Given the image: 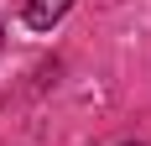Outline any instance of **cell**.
Instances as JSON below:
<instances>
[{
	"label": "cell",
	"mask_w": 151,
	"mask_h": 146,
	"mask_svg": "<svg viewBox=\"0 0 151 146\" xmlns=\"http://www.w3.org/2000/svg\"><path fill=\"white\" fill-rule=\"evenodd\" d=\"M73 11V0H26V26H37V31H47V26H58L63 16Z\"/></svg>",
	"instance_id": "obj_1"
},
{
	"label": "cell",
	"mask_w": 151,
	"mask_h": 146,
	"mask_svg": "<svg viewBox=\"0 0 151 146\" xmlns=\"http://www.w3.org/2000/svg\"><path fill=\"white\" fill-rule=\"evenodd\" d=\"M0 37H5V31H0Z\"/></svg>",
	"instance_id": "obj_2"
}]
</instances>
